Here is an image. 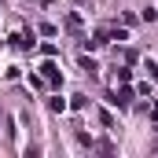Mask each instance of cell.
I'll return each instance as SVG.
<instances>
[{
    "label": "cell",
    "instance_id": "1",
    "mask_svg": "<svg viewBox=\"0 0 158 158\" xmlns=\"http://www.w3.org/2000/svg\"><path fill=\"white\" fill-rule=\"evenodd\" d=\"M40 70H44V77L52 81V85H59V81H63V74H59V66H55V63H44Z\"/></svg>",
    "mask_w": 158,
    "mask_h": 158
},
{
    "label": "cell",
    "instance_id": "2",
    "mask_svg": "<svg viewBox=\"0 0 158 158\" xmlns=\"http://www.w3.org/2000/svg\"><path fill=\"white\" fill-rule=\"evenodd\" d=\"M129 99H132V92H129V88H121V92L110 96V103H114V107H129Z\"/></svg>",
    "mask_w": 158,
    "mask_h": 158
},
{
    "label": "cell",
    "instance_id": "3",
    "mask_svg": "<svg viewBox=\"0 0 158 158\" xmlns=\"http://www.w3.org/2000/svg\"><path fill=\"white\" fill-rule=\"evenodd\" d=\"M48 107H52L55 114H63V110H66V99H59V96H52V99H48Z\"/></svg>",
    "mask_w": 158,
    "mask_h": 158
},
{
    "label": "cell",
    "instance_id": "4",
    "mask_svg": "<svg viewBox=\"0 0 158 158\" xmlns=\"http://www.w3.org/2000/svg\"><path fill=\"white\" fill-rule=\"evenodd\" d=\"M66 30H70V33H81V15H70V19H66Z\"/></svg>",
    "mask_w": 158,
    "mask_h": 158
},
{
    "label": "cell",
    "instance_id": "5",
    "mask_svg": "<svg viewBox=\"0 0 158 158\" xmlns=\"http://www.w3.org/2000/svg\"><path fill=\"white\" fill-rule=\"evenodd\" d=\"M147 70H151V77L158 81V63H147Z\"/></svg>",
    "mask_w": 158,
    "mask_h": 158
}]
</instances>
